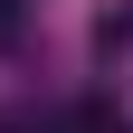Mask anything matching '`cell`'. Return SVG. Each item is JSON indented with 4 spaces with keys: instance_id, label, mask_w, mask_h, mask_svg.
<instances>
[{
    "instance_id": "1",
    "label": "cell",
    "mask_w": 133,
    "mask_h": 133,
    "mask_svg": "<svg viewBox=\"0 0 133 133\" xmlns=\"http://www.w3.org/2000/svg\"><path fill=\"white\" fill-rule=\"evenodd\" d=\"M95 48H105V57H114V48H133V10H105V19H95Z\"/></svg>"
}]
</instances>
